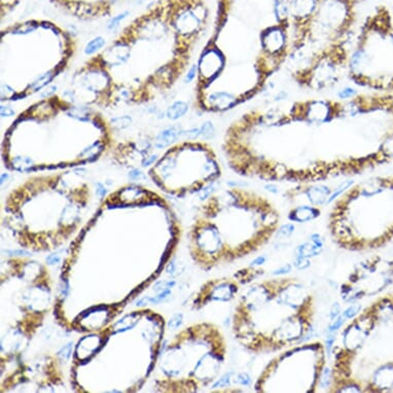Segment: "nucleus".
Instances as JSON below:
<instances>
[{
	"mask_svg": "<svg viewBox=\"0 0 393 393\" xmlns=\"http://www.w3.org/2000/svg\"><path fill=\"white\" fill-rule=\"evenodd\" d=\"M315 316V297L299 279L285 275L257 279L239 296L234 337L249 353L276 354L305 342Z\"/></svg>",
	"mask_w": 393,
	"mask_h": 393,
	"instance_id": "obj_1",
	"label": "nucleus"
},
{
	"mask_svg": "<svg viewBox=\"0 0 393 393\" xmlns=\"http://www.w3.org/2000/svg\"><path fill=\"white\" fill-rule=\"evenodd\" d=\"M281 215L267 197L230 188L209 197L190 233L191 254L205 270L256 253L276 236Z\"/></svg>",
	"mask_w": 393,
	"mask_h": 393,
	"instance_id": "obj_2",
	"label": "nucleus"
},
{
	"mask_svg": "<svg viewBox=\"0 0 393 393\" xmlns=\"http://www.w3.org/2000/svg\"><path fill=\"white\" fill-rule=\"evenodd\" d=\"M330 357L327 392H393V291L343 325Z\"/></svg>",
	"mask_w": 393,
	"mask_h": 393,
	"instance_id": "obj_3",
	"label": "nucleus"
},
{
	"mask_svg": "<svg viewBox=\"0 0 393 393\" xmlns=\"http://www.w3.org/2000/svg\"><path fill=\"white\" fill-rule=\"evenodd\" d=\"M331 241L350 252H373L393 242V175L354 182L331 204Z\"/></svg>",
	"mask_w": 393,
	"mask_h": 393,
	"instance_id": "obj_4",
	"label": "nucleus"
},
{
	"mask_svg": "<svg viewBox=\"0 0 393 393\" xmlns=\"http://www.w3.org/2000/svg\"><path fill=\"white\" fill-rule=\"evenodd\" d=\"M347 71L356 86L393 92V20L385 6L366 19L349 54Z\"/></svg>",
	"mask_w": 393,
	"mask_h": 393,
	"instance_id": "obj_5",
	"label": "nucleus"
},
{
	"mask_svg": "<svg viewBox=\"0 0 393 393\" xmlns=\"http://www.w3.org/2000/svg\"><path fill=\"white\" fill-rule=\"evenodd\" d=\"M321 341L303 342L276 353L253 383L257 393H317L328 369Z\"/></svg>",
	"mask_w": 393,
	"mask_h": 393,
	"instance_id": "obj_6",
	"label": "nucleus"
},
{
	"mask_svg": "<svg viewBox=\"0 0 393 393\" xmlns=\"http://www.w3.org/2000/svg\"><path fill=\"white\" fill-rule=\"evenodd\" d=\"M393 285V260L373 254L357 263L340 286L341 299L355 304L369 298L384 295Z\"/></svg>",
	"mask_w": 393,
	"mask_h": 393,
	"instance_id": "obj_7",
	"label": "nucleus"
},
{
	"mask_svg": "<svg viewBox=\"0 0 393 393\" xmlns=\"http://www.w3.org/2000/svg\"><path fill=\"white\" fill-rule=\"evenodd\" d=\"M331 191L332 189L323 182L296 183V187L284 193V197L290 203L288 220L304 223L318 219L322 207L328 206Z\"/></svg>",
	"mask_w": 393,
	"mask_h": 393,
	"instance_id": "obj_8",
	"label": "nucleus"
},
{
	"mask_svg": "<svg viewBox=\"0 0 393 393\" xmlns=\"http://www.w3.org/2000/svg\"><path fill=\"white\" fill-rule=\"evenodd\" d=\"M340 101L331 100H308L292 104L288 111L292 123H305L311 126H321L339 120Z\"/></svg>",
	"mask_w": 393,
	"mask_h": 393,
	"instance_id": "obj_9",
	"label": "nucleus"
},
{
	"mask_svg": "<svg viewBox=\"0 0 393 393\" xmlns=\"http://www.w3.org/2000/svg\"><path fill=\"white\" fill-rule=\"evenodd\" d=\"M288 28L286 25L276 24L261 32L260 41L262 55L275 61L280 66L288 59L290 47L288 44Z\"/></svg>",
	"mask_w": 393,
	"mask_h": 393,
	"instance_id": "obj_10",
	"label": "nucleus"
},
{
	"mask_svg": "<svg viewBox=\"0 0 393 393\" xmlns=\"http://www.w3.org/2000/svg\"><path fill=\"white\" fill-rule=\"evenodd\" d=\"M241 283L235 278L217 279L207 282L200 290L194 307L199 309L210 302H229L235 299L240 291Z\"/></svg>",
	"mask_w": 393,
	"mask_h": 393,
	"instance_id": "obj_11",
	"label": "nucleus"
},
{
	"mask_svg": "<svg viewBox=\"0 0 393 393\" xmlns=\"http://www.w3.org/2000/svg\"><path fill=\"white\" fill-rule=\"evenodd\" d=\"M224 60L221 53L219 49H208L205 54L201 57L198 67L201 77L205 79H213L223 68Z\"/></svg>",
	"mask_w": 393,
	"mask_h": 393,
	"instance_id": "obj_12",
	"label": "nucleus"
},
{
	"mask_svg": "<svg viewBox=\"0 0 393 393\" xmlns=\"http://www.w3.org/2000/svg\"><path fill=\"white\" fill-rule=\"evenodd\" d=\"M209 104L214 110H228L241 103V100L232 92L217 91L213 92L208 98Z\"/></svg>",
	"mask_w": 393,
	"mask_h": 393,
	"instance_id": "obj_13",
	"label": "nucleus"
},
{
	"mask_svg": "<svg viewBox=\"0 0 393 393\" xmlns=\"http://www.w3.org/2000/svg\"><path fill=\"white\" fill-rule=\"evenodd\" d=\"M310 239H311L310 241H307V242H305V243L298 246V248L296 250L297 256L309 258L312 256L319 255L321 253L323 247H324L321 237L318 235V234H313V235L310 237Z\"/></svg>",
	"mask_w": 393,
	"mask_h": 393,
	"instance_id": "obj_14",
	"label": "nucleus"
},
{
	"mask_svg": "<svg viewBox=\"0 0 393 393\" xmlns=\"http://www.w3.org/2000/svg\"><path fill=\"white\" fill-rule=\"evenodd\" d=\"M182 131L183 129L180 125H175V126H171L161 131L156 138L155 147H157V149H163L169 146L172 142L182 136Z\"/></svg>",
	"mask_w": 393,
	"mask_h": 393,
	"instance_id": "obj_15",
	"label": "nucleus"
},
{
	"mask_svg": "<svg viewBox=\"0 0 393 393\" xmlns=\"http://www.w3.org/2000/svg\"><path fill=\"white\" fill-rule=\"evenodd\" d=\"M189 110V103L186 101H176L171 104L167 110V118L172 121H176L185 116Z\"/></svg>",
	"mask_w": 393,
	"mask_h": 393,
	"instance_id": "obj_16",
	"label": "nucleus"
},
{
	"mask_svg": "<svg viewBox=\"0 0 393 393\" xmlns=\"http://www.w3.org/2000/svg\"><path fill=\"white\" fill-rule=\"evenodd\" d=\"M354 182L355 181L353 179H348V180L341 182L339 186H337L336 188L332 189L331 194H330V198L328 200V206L331 205L334 202V201H336L342 194H344L350 187H352L354 185Z\"/></svg>",
	"mask_w": 393,
	"mask_h": 393,
	"instance_id": "obj_17",
	"label": "nucleus"
},
{
	"mask_svg": "<svg viewBox=\"0 0 393 393\" xmlns=\"http://www.w3.org/2000/svg\"><path fill=\"white\" fill-rule=\"evenodd\" d=\"M201 138L204 140H211L216 135V129L214 124L211 121H206L200 126Z\"/></svg>",
	"mask_w": 393,
	"mask_h": 393,
	"instance_id": "obj_18",
	"label": "nucleus"
},
{
	"mask_svg": "<svg viewBox=\"0 0 393 393\" xmlns=\"http://www.w3.org/2000/svg\"><path fill=\"white\" fill-rule=\"evenodd\" d=\"M105 46V39L101 36L95 37L94 39H92L89 41L88 45L85 47V54L86 55H92L96 52H98L100 48H102Z\"/></svg>",
	"mask_w": 393,
	"mask_h": 393,
	"instance_id": "obj_19",
	"label": "nucleus"
},
{
	"mask_svg": "<svg viewBox=\"0 0 393 393\" xmlns=\"http://www.w3.org/2000/svg\"><path fill=\"white\" fill-rule=\"evenodd\" d=\"M233 376L234 377L232 378V381L235 384H237V385L245 386V387L252 386V378L248 373H245V372H240V373H236V374L234 373Z\"/></svg>",
	"mask_w": 393,
	"mask_h": 393,
	"instance_id": "obj_20",
	"label": "nucleus"
},
{
	"mask_svg": "<svg viewBox=\"0 0 393 393\" xmlns=\"http://www.w3.org/2000/svg\"><path fill=\"white\" fill-rule=\"evenodd\" d=\"M357 95H358V91L355 88L349 87V86L342 88L341 90H339L337 92V98L340 100V101H348V100L353 99Z\"/></svg>",
	"mask_w": 393,
	"mask_h": 393,
	"instance_id": "obj_21",
	"label": "nucleus"
},
{
	"mask_svg": "<svg viewBox=\"0 0 393 393\" xmlns=\"http://www.w3.org/2000/svg\"><path fill=\"white\" fill-rule=\"evenodd\" d=\"M132 123V119L131 116L129 115H123V116H116V118H113L111 120V124L112 126L116 129L119 130H124L128 128Z\"/></svg>",
	"mask_w": 393,
	"mask_h": 393,
	"instance_id": "obj_22",
	"label": "nucleus"
},
{
	"mask_svg": "<svg viewBox=\"0 0 393 393\" xmlns=\"http://www.w3.org/2000/svg\"><path fill=\"white\" fill-rule=\"evenodd\" d=\"M53 75H54V74H53V71H48V72H47L46 74L41 75V77H40L35 82L32 83V86L30 87V90L37 91V90L41 89L44 86H46L49 80L52 79Z\"/></svg>",
	"mask_w": 393,
	"mask_h": 393,
	"instance_id": "obj_23",
	"label": "nucleus"
},
{
	"mask_svg": "<svg viewBox=\"0 0 393 393\" xmlns=\"http://www.w3.org/2000/svg\"><path fill=\"white\" fill-rule=\"evenodd\" d=\"M129 15H130V13L128 11H126V12H123L122 14H120L118 16H112V18L110 20V22H108V24H107V29L113 30L115 28H118L119 25L121 24V22L126 19Z\"/></svg>",
	"mask_w": 393,
	"mask_h": 393,
	"instance_id": "obj_24",
	"label": "nucleus"
},
{
	"mask_svg": "<svg viewBox=\"0 0 393 393\" xmlns=\"http://www.w3.org/2000/svg\"><path fill=\"white\" fill-rule=\"evenodd\" d=\"M362 309V307L361 305L355 303V304H351V305L346 309V310H344L342 313H343V315L345 316V318H346L347 321H348V320H350V319H352L353 317H355L359 312H361Z\"/></svg>",
	"mask_w": 393,
	"mask_h": 393,
	"instance_id": "obj_25",
	"label": "nucleus"
},
{
	"mask_svg": "<svg viewBox=\"0 0 393 393\" xmlns=\"http://www.w3.org/2000/svg\"><path fill=\"white\" fill-rule=\"evenodd\" d=\"M233 375L234 373H227L224 374L222 377H220L219 380H216L213 384H212V388H223V387H228L230 385V383L232 381L233 378Z\"/></svg>",
	"mask_w": 393,
	"mask_h": 393,
	"instance_id": "obj_26",
	"label": "nucleus"
},
{
	"mask_svg": "<svg viewBox=\"0 0 393 393\" xmlns=\"http://www.w3.org/2000/svg\"><path fill=\"white\" fill-rule=\"evenodd\" d=\"M295 231V225L291 224V223H287V224H281L280 228L278 229L277 234H276V236H281L284 238H287L289 237L292 233Z\"/></svg>",
	"mask_w": 393,
	"mask_h": 393,
	"instance_id": "obj_27",
	"label": "nucleus"
},
{
	"mask_svg": "<svg viewBox=\"0 0 393 393\" xmlns=\"http://www.w3.org/2000/svg\"><path fill=\"white\" fill-rule=\"evenodd\" d=\"M182 136L189 140H196L201 137V129H200V127H193L188 130H183Z\"/></svg>",
	"mask_w": 393,
	"mask_h": 393,
	"instance_id": "obj_28",
	"label": "nucleus"
},
{
	"mask_svg": "<svg viewBox=\"0 0 393 393\" xmlns=\"http://www.w3.org/2000/svg\"><path fill=\"white\" fill-rule=\"evenodd\" d=\"M71 349H72V343H68V344L65 345L64 347H62L59 351L57 352V355L59 356L62 361L66 362L67 359L70 357L71 354Z\"/></svg>",
	"mask_w": 393,
	"mask_h": 393,
	"instance_id": "obj_29",
	"label": "nucleus"
},
{
	"mask_svg": "<svg viewBox=\"0 0 393 393\" xmlns=\"http://www.w3.org/2000/svg\"><path fill=\"white\" fill-rule=\"evenodd\" d=\"M288 97H289V94H288L287 91L280 90L278 92H276V93L273 95L272 101L275 102V103H281V102L286 101V100L288 99Z\"/></svg>",
	"mask_w": 393,
	"mask_h": 393,
	"instance_id": "obj_30",
	"label": "nucleus"
},
{
	"mask_svg": "<svg viewBox=\"0 0 393 393\" xmlns=\"http://www.w3.org/2000/svg\"><path fill=\"white\" fill-rule=\"evenodd\" d=\"M182 319H183L182 314H179V313L175 314V315L172 317V318L170 319L169 323H168L169 329H171V330L178 329V328L180 327V325H181V323H182Z\"/></svg>",
	"mask_w": 393,
	"mask_h": 393,
	"instance_id": "obj_31",
	"label": "nucleus"
},
{
	"mask_svg": "<svg viewBox=\"0 0 393 393\" xmlns=\"http://www.w3.org/2000/svg\"><path fill=\"white\" fill-rule=\"evenodd\" d=\"M198 71H199L198 65H197V64H194L193 66L190 67L189 70L188 71V73H187V75H186V79H185V82H186V83H189V82L193 81V80L196 79V77H197Z\"/></svg>",
	"mask_w": 393,
	"mask_h": 393,
	"instance_id": "obj_32",
	"label": "nucleus"
},
{
	"mask_svg": "<svg viewBox=\"0 0 393 393\" xmlns=\"http://www.w3.org/2000/svg\"><path fill=\"white\" fill-rule=\"evenodd\" d=\"M341 314H342V306L339 303H334L331 306L330 311V321H333Z\"/></svg>",
	"mask_w": 393,
	"mask_h": 393,
	"instance_id": "obj_33",
	"label": "nucleus"
},
{
	"mask_svg": "<svg viewBox=\"0 0 393 393\" xmlns=\"http://www.w3.org/2000/svg\"><path fill=\"white\" fill-rule=\"evenodd\" d=\"M264 188H265L266 190H267L269 193H271L273 195H276V194L279 193V187L277 186V183H276V182H266V185H265Z\"/></svg>",
	"mask_w": 393,
	"mask_h": 393,
	"instance_id": "obj_34",
	"label": "nucleus"
},
{
	"mask_svg": "<svg viewBox=\"0 0 393 393\" xmlns=\"http://www.w3.org/2000/svg\"><path fill=\"white\" fill-rule=\"evenodd\" d=\"M129 177H130V179H132V180H140V179H142V178H144V175H143V173H142L140 170L135 169V170H132V171L129 173Z\"/></svg>",
	"mask_w": 393,
	"mask_h": 393,
	"instance_id": "obj_35",
	"label": "nucleus"
},
{
	"mask_svg": "<svg viewBox=\"0 0 393 393\" xmlns=\"http://www.w3.org/2000/svg\"><path fill=\"white\" fill-rule=\"evenodd\" d=\"M291 271V266L290 265H284L281 269H278L277 271H275L273 273L274 276H284V274L289 273Z\"/></svg>",
	"mask_w": 393,
	"mask_h": 393,
	"instance_id": "obj_36",
	"label": "nucleus"
},
{
	"mask_svg": "<svg viewBox=\"0 0 393 393\" xmlns=\"http://www.w3.org/2000/svg\"><path fill=\"white\" fill-rule=\"evenodd\" d=\"M68 291H69V284H68V281H67V280H63V281L61 282V285H60L61 297L65 298L67 295H68Z\"/></svg>",
	"mask_w": 393,
	"mask_h": 393,
	"instance_id": "obj_37",
	"label": "nucleus"
},
{
	"mask_svg": "<svg viewBox=\"0 0 393 393\" xmlns=\"http://www.w3.org/2000/svg\"><path fill=\"white\" fill-rule=\"evenodd\" d=\"M15 110L11 106H1V115L3 118H5V116H13L15 115Z\"/></svg>",
	"mask_w": 393,
	"mask_h": 393,
	"instance_id": "obj_38",
	"label": "nucleus"
},
{
	"mask_svg": "<svg viewBox=\"0 0 393 393\" xmlns=\"http://www.w3.org/2000/svg\"><path fill=\"white\" fill-rule=\"evenodd\" d=\"M5 254L10 256H15V255H30L29 252H25V250H5Z\"/></svg>",
	"mask_w": 393,
	"mask_h": 393,
	"instance_id": "obj_39",
	"label": "nucleus"
},
{
	"mask_svg": "<svg viewBox=\"0 0 393 393\" xmlns=\"http://www.w3.org/2000/svg\"><path fill=\"white\" fill-rule=\"evenodd\" d=\"M47 262L48 265L58 264V263L60 262V255H58V254H52V255H49V256L47 258Z\"/></svg>",
	"mask_w": 393,
	"mask_h": 393,
	"instance_id": "obj_40",
	"label": "nucleus"
},
{
	"mask_svg": "<svg viewBox=\"0 0 393 393\" xmlns=\"http://www.w3.org/2000/svg\"><path fill=\"white\" fill-rule=\"evenodd\" d=\"M96 193H97V195H98L100 198H102V197L105 196V194H106V189H105V187L102 185V183H97Z\"/></svg>",
	"mask_w": 393,
	"mask_h": 393,
	"instance_id": "obj_41",
	"label": "nucleus"
},
{
	"mask_svg": "<svg viewBox=\"0 0 393 393\" xmlns=\"http://www.w3.org/2000/svg\"><path fill=\"white\" fill-rule=\"evenodd\" d=\"M157 156H150V157H147L145 160H144V162H143V166L144 167H147V166H149V165H152L153 163H155L156 161H157Z\"/></svg>",
	"mask_w": 393,
	"mask_h": 393,
	"instance_id": "obj_42",
	"label": "nucleus"
},
{
	"mask_svg": "<svg viewBox=\"0 0 393 393\" xmlns=\"http://www.w3.org/2000/svg\"><path fill=\"white\" fill-rule=\"evenodd\" d=\"M265 262H266V257H265V256H258V257H256L255 260H254L252 264H250V265L256 266V267H261L262 265L265 264Z\"/></svg>",
	"mask_w": 393,
	"mask_h": 393,
	"instance_id": "obj_43",
	"label": "nucleus"
},
{
	"mask_svg": "<svg viewBox=\"0 0 393 393\" xmlns=\"http://www.w3.org/2000/svg\"><path fill=\"white\" fill-rule=\"evenodd\" d=\"M175 269H176V266H175L174 262H171V263L169 264V266L167 267V273L173 275L174 272H175Z\"/></svg>",
	"mask_w": 393,
	"mask_h": 393,
	"instance_id": "obj_44",
	"label": "nucleus"
},
{
	"mask_svg": "<svg viewBox=\"0 0 393 393\" xmlns=\"http://www.w3.org/2000/svg\"><path fill=\"white\" fill-rule=\"evenodd\" d=\"M351 1H353V2H355L357 4L359 1H362V0H351Z\"/></svg>",
	"mask_w": 393,
	"mask_h": 393,
	"instance_id": "obj_45",
	"label": "nucleus"
}]
</instances>
